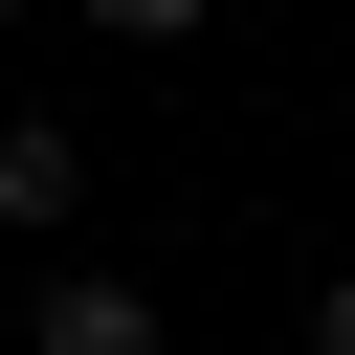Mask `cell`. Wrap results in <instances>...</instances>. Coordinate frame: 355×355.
Instances as JSON below:
<instances>
[{
	"mask_svg": "<svg viewBox=\"0 0 355 355\" xmlns=\"http://www.w3.org/2000/svg\"><path fill=\"white\" fill-rule=\"evenodd\" d=\"M89 22H111V44H200V0H89Z\"/></svg>",
	"mask_w": 355,
	"mask_h": 355,
	"instance_id": "3",
	"label": "cell"
},
{
	"mask_svg": "<svg viewBox=\"0 0 355 355\" xmlns=\"http://www.w3.org/2000/svg\"><path fill=\"white\" fill-rule=\"evenodd\" d=\"M22 355H155V288H133V266H67V288L22 311Z\"/></svg>",
	"mask_w": 355,
	"mask_h": 355,
	"instance_id": "1",
	"label": "cell"
},
{
	"mask_svg": "<svg viewBox=\"0 0 355 355\" xmlns=\"http://www.w3.org/2000/svg\"><path fill=\"white\" fill-rule=\"evenodd\" d=\"M0 22H44V0H0Z\"/></svg>",
	"mask_w": 355,
	"mask_h": 355,
	"instance_id": "5",
	"label": "cell"
},
{
	"mask_svg": "<svg viewBox=\"0 0 355 355\" xmlns=\"http://www.w3.org/2000/svg\"><path fill=\"white\" fill-rule=\"evenodd\" d=\"M311 355H355V266H333V288H311Z\"/></svg>",
	"mask_w": 355,
	"mask_h": 355,
	"instance_id": "4",
	"label": "cell"
},
{
	"mask_svg": "<svg viewBox=\"0 0 355 355\" xmlns=\"http://www.w3.org/2000/svg\"><path fill=\"white\" fill-rule=\"evenodd\" d=\"M67 200H89V133H67V111H0V222H22V244H44V222H67Z\"/></svg>",
	"mask_w": 355,
	"mask_h": 355,
	"instance_id": "2",
	"label": "cell"
}]
</instances>
